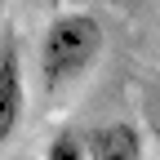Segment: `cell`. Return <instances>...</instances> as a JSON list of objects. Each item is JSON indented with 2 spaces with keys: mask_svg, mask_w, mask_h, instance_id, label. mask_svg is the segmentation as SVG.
<instances>
[{
  "mask_svg": "<svg viewBox=\"0 0 160 160\" xmlns=\"http://www.w3.org/2000/svg\"><path fill=\"white\" fill-rule=\"evenodd\" d=\"M102 45H107V31L93 13H58L40 36V53H36L40 85L49 93L80 85L102 58Z\"/></svg>",
  "mask_w": 160,
  "mask_h": 160,
  "instance_id": "6da1fadb",
  "label": "cell"
},
{
  "mask_svg": "<svg viewBox=\"0 0 160 160\" xmlns=\"http://www.w3.org/2000/svg\"><path fill=\"white\" fill-rule=\"evenodd\" d=\"M27 116V71H22V49H18L13 27L0 31V147L18 133Z\"/></svg>",
  "mask_w": 160,
  "mask_h": 160,
  "instance_id": "7a4b0ae2",
  "label": "cell"
},
{
  "mask_svg": "<svg viewBox=\"0 0 160 160\" xmlns=\"http://www.w3.org/2000/svg\"><path fill=\"white\" fill-rule=\"evenodd\" d=\"M89 142V160H142L147 142L129 120H111V125H98L85 133Z\"/></svg>",
  "mask_w": 160,
  "mask_h": 160,
  "instance_id": "3957f363",
  "label": "cell"
},
{
  "mask_svg": "<svg viewBox=\"0 0 160 160\" xmlns=\"http://www.w3.org/2000/svg\"><path fill=\"white\" fill-rule=\"evenodd\" d=\"M45 160H89V142L80 129H58L45 142Z\"/></svg>",
  "mask_w": 160,
  "mask_h": 160,
  "instance_id": "277c9868",
  "label": "cell"
},
{
  "mask_svg": "<svg viewBox=\"0 0 160 160\" xmlns=\"http://www.w3.org/2000/svg\"><path fill=\"white\" fill-rule=\"evenodd\" d=\"M0 13H5V0H0Z\"/></svg>",
  "mask_w": 160,
  "mask_h": 160,
  "instance_id": "5b68a950",
  "label": "cell"
}]
</instances>
